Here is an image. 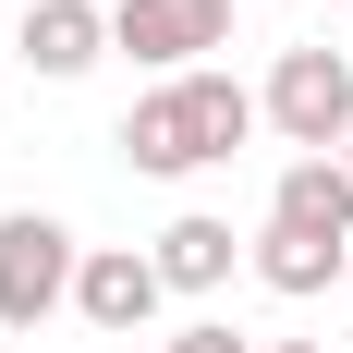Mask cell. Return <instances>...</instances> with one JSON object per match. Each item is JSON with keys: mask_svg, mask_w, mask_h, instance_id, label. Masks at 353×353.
I'll use <instances>...</instances> for the list:
<instances>
[{"mask_svg": "<svg viewBox=\"0 0 353 353\" xmlns=\"http://www.w3.org/2000/svg\"><path fill=\"white\" fill-rule=\"evenodd\" d=\"M329 12H353V0H329Z\"/></svg>", "mask_w": 353, "mask_h": 353, "instance_id": "obj_13", "label": "cell"}, {"mask_svg": "<svg viewBox=\"0 0 353 353\" xmlns=\"http://www.w3.org/2000/svg\"><path fill=\"white\" fill-rule=\"evenodd\" d=\"M256 353H329V341H256Z\"/></svg>", "mask_w": 353, "mask_h": 353, "instance_id": "obj_11", "label": "cell"}, {"mask_svg": "<svg viewBox=\"0 0 353 353\" xmlns=\"http://www.w3.org/2000/svg\"><path fill=\"white\" fill-rule=\"evenodd\" d=\"M110 49H134L159 85L208 73V49H232V0H110Z\"/></svg>", "mask_w": 353, "mask_h": 353, "instance_id": "obj_4", "label": "cell"}, {"mask_svg": "<svg viewBox=\"0 0 353 353\" xmlns=\"http://www.w3.org/2000/svg\"><path fill=\"white\" fill-rule=\"evenodd\" d=\"M159 305H171V281H159V256H134V244H98L85 268H73V317L110 329V341H134Z\"/></svg>", "mask_w": 353, "mask_h": 353, "instance_id": "obj_5", "label": "cell"}, {"mask_svg": "<svg viewBox=\"0 0 353 353\" xmlns=\"http://www.w3.org/2000/svg\"><path fill=\"white\" fill-rule=\"evenodd\" d=\"M268 232L353 256V171H341V159H281V183H268Z\"/></svg>", "mask_w": 353, "mask_h": 353, "instance_id": "obj_6", "label": "cell"}, {"mask_svg": "<svg viewBox=\"0 0 353 353\" xmlns=\"http://www.w3.org/2000/svg\"><path fill=\"white\" fill-rule=\"evenodd\" d=\"M25 73H49V85H73V73H98L110 61V12L98 0H25Z\"/></svg>", "mask_w": 353, "mask_h": 353, "instance_id": "obj_7", "label": "cell"}, {"mask_svg": "<svg viewBox=\"0 0 353 353\" xmlns=\"http://www.w3.org/2000/svg\"><path fill=\"white\" fill-rule=\"evenodd\" d=\"M73 268H85V244H73L49 208H12L0 219V329H37L73 305Z\"/></svg>", "mask_w": 353, "mask_h": 353, "instance_id": "obj_3", "label": "cell"}, {"mask_svg": "<svg viewBox=\"0 0 353 353\" xmlns=\"http://www.w3.org/2000/svg\"><path fill=\"white\" fill-rule=\"evenodd\" d=\"M256 122H268L292 159H341V134H353V49H329V37H317V49H281Z\"/></svg>", "mask_w": 353, "mask_h": 353, "instance_id": "obj_2", "label": "cell"}, {"mask_svg": "<svg viewBox=\"0 0 353 353\" xmlns=\"http://www.w3.org/2000/svg\"><path fill=\"white\" fill-rule=\"evenodd\" d=\"M353 256H329V244H292V232H256V281L281 292V305H305V292H329Z\"/></svg>", "mask_w": 353, "mask_h": 353, "instance_id": "obj_9", "label": "cell"}, {"mask_svg": "<svg viewBox=\"0 0 353 353\" xmlns=\"http://www.w3.org/2000/svg\"><path fill=\"white\" fill-rule=\"evenodd\" d=\"M341 292H353V268H341Z\"/></svg>", "mask_w": 353, "mask_h": 353, "instance_id": "obj_14", "label": "cell"}, {"mask_svg": "<svg viewBox=\"0 0 353 353\" xmlns=\"http://www.w3.org/2000/svg\"><path fill=\"white\" fill-rule=\"evenodd\" d=\"M256 134V98L232 85V73H171V85H146L134 110H122V159H134L146 183H183V171H219L232 146Z\"/></svg>", "mask_w": 353, "mask_h": 353, "instance_id": "obj_1", "label": "cell"}, {"mask_svg": "<svg viewBox=\"0 0 353 353\" xmlns=\"http://www.w3.org/2000/svg\"><path fill=\"white\" fill-rule=\"evenodd\" d=\"M146 256H159V281H171V292H219L244 244H232V219H208V208H183V219H171V232H159Z\"/></svg>", "mask_w": 353, "mask_h": 353, "instance_id": "obj_8", "label": "cell"}, {"mask_svg": "<svg viewBox=\"0 0 353 353\" xmlns=\"http://www.w3.org/2000/svg\"><path fill=\"white\" fill-rule=\"evenodd\" d=\"M341 171H353V134H341Z\"/></svg>", "mask_w": 353, "mask_h": 353, "instance_id": "obj_12", "label": "cell"}, {"mask_svg": "<svg viewBox=\"0 0 353 353\" xmlns=\"http://www.w3.org/2000/svg\"><path fill=\"white\" fill-rule=\"evenodd\" d=\"M159 353H256V341H244V329H232V317H183V329H171V341H159Z\"/></svg>", "mask_w": 353, "mask_h": 353, "instance_id": "obj_10", "label": "cell"}]
</instances>
